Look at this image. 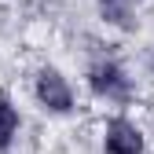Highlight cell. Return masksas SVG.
Returning <instances> with one entry per match:
<instances>
[{
    "mask_svg": "<svg viewBox=\"0 0 154 154\" xmlns=\"http://www.w3.org/2000/svg\"><path fill=\"white\" fill-rule=\"evenodd\" d=\"M92 88L99 92V95H106V99H125V95H128L125 73L118 66H110V63H103V66L92 70Z\"/></svg>",
    "mask_w": 154,
    "mask_h": 154,
    "instance_id": "3957f363",
    "label": "cell"
},
{
    "mask_svg": "<svg viewBox=\"0 0 154 154\" xmlns=\"http://www.w3.org/2000/svg\"><path fill=\"white\" fill-rule=\"evenodd\" d=\"M37 95H41V103L55 114H66L70 103H73V95H70V85H66V77L59 70H41V77H37Z\"/></svg>",
    "mask_w": 154,
    "mask_h": 154,
    "instance_id": "6da1fadb",
    "label": "cell"
},
{
    "mask_svg": "<svg viewBox=\"0 0 154 154\" xmlns=\"http://www.w3.org/2000/svg\"><path fill=\"white\" fill-rule=\"evenodd\" d=\"M15 128H18V114H15V106H11L8 99H0V150L11 143Z\"/></svg>",
    "mask_w": 154,
    "mask_h": 154,
    "instance_id": "277c9868",
    "label": "cell"
},
{
    "mask_svg": "<svg viewBox=\"0 0 154 154\" xmlns=\"http://www.w3.org/2000/svg\"><path fill=\"white\" fill-rule=\"evenodd\" d=\"M103 143H106V154H143V136H140V128L132 125V121H125V118H118V121L106 125Z\"/></svg>",
    "mask_w": 154,
    "mask_h": 154,
    "instance_id": "7a4b0ae2",
    "label": "cell"
}]
</instances>
